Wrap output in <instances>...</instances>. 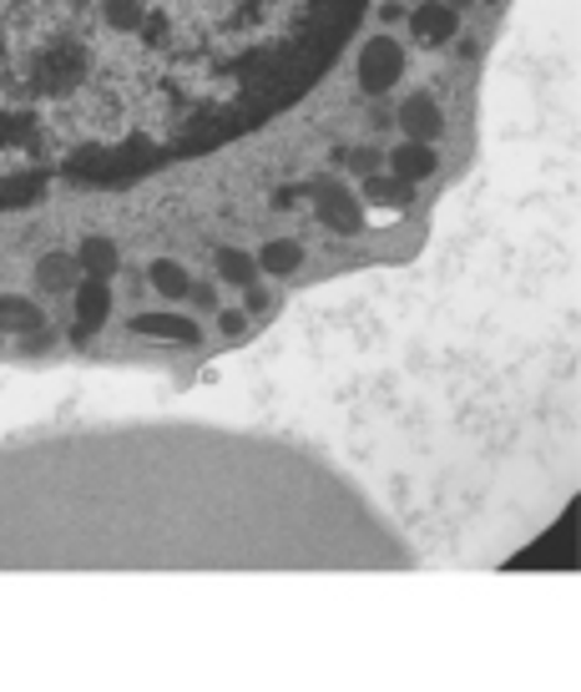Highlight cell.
Segmentation results:
<instances>
[{
    "instance_id": "cell-15",
    "label": "cell",
    "mask_w": 581,
    "mask_h": 692,
    "mask_svg": "<svg viewBox=\"0 0 581 692\" xmlns=\"http://www.w3.org/2000/svg\"><path fill=\"white\" fill-rule=\"evenodd\" d=\"M243 324H248V319H243L238 309H233V314H223V328H227V334H243Z\"/></svg>"
},
{
    "instance_id": "cell-1",
    "label": "cell",
    "mask_w": 581,
    "mask_h": 692,
    "mask_svg": "<svg viewBox=\"0 0 581 692\" xmlns=\"http://www.w3.org/2000/svg\"><path fill=\"white\" fill-rule=\"evenodd\" d=\"M359 91L365 97H384V91L394 87L404 76V46L394 36H375V41H365V51H359Z\"/></svg>"
},
{
    "instance_id": "cell-5",
    "label": "cell",
    "mask_w": 581,
    "mask_h": 692,
    "mask_svg": "<svg viewBox=\"0 0 581 692\" xmlns=\"http://www.w3.org/2000/svg\"><path fill=\"white\" fill-rule=\"evenodd\" d=\"M132 334H142V339H163V344H182V349H192V344L202 339V328L192 324L188 314H137L132 319Z\"/></svg>"
},
{
    "instance_id": "cell-14",
    "label": "cell",
    "mask_w": 581,
    "mask_h": 692,
    "mask_svg": "<svg viewBox=\"0 0 581 692\" xmlns=\"http://www.w3.org/2000/svg\"><path fill=\"white\" fill-rule=\"evenodd\" d=\"M365 198L379 202V208H404V202H410V182H404V177L365 172Z\"/></svg>"
},
{
    "instance_id": "cell-10",
    "label": "cell",
    "mask_w": 581,
    "mask_h": 692,
    "mask_svg": "<svg viewBox=\"0 0 581 692\" xmlns=\"http://www.w3.org/2000/svg\"><path fill=\"white\" fill-rule=\"evenodd\" d=\"M76 264H81V274L87 278H116L122 274V248H116L112 238H81Z\"/></svg>"
},
{
    "instance_id": "cell-7",
    "label": "cell",
    "mask_w": 581,
    "mask_h": 692,
    "mask_svg": "<svg viewBox=\"0 0 581 692\" xmlns=\"http://www.w3.org/2000/svg\"><path fill=\"white\" fill-rule=\"evenodd\" d=\"M390 167H394V177H404V182H425V177H435V167H440V152L429 147V142H400V147L390 152Z\"/></svg>"
},
{
    "instance_id": "cell-11",
    "label": "cell",
    "mask_w": 581,
    "mask_h": 692,
    "mask_svg": "<svg viewBox=\"0 0 581 692\" xmlns=\"http://www.w3.org/2000/svg\"><path fill=\"white\" fill-rule=\"evenodd\" d=\"M46 324L36 299H25V293H0V328H11V334H31V328Z\"/></svg>"
},
{
    "instance_id": "cell-2",
    "label": "cell",
    "mask_w": 581,
    "mask_h": 692,
    "mask_svg": "<svg viewBox=\"0 0 581 692\" xmlns=\"http://www.w3.org/2000/svg\"><path fill=\"white\" fill-rule=\"evenodd\" d=\"M319 223L328 233H339V238H354L359 227H365V202L354 198L344 182H324L319 188Z\"/></svg>"
},
{
    "instance_id": "cell-8",
    "label": "cell",
    "mask_w": 581,
    "mask_h": 692,
    "mask_svg": "<svg viewBox=\"0 0 581 692\" xmlns=\"http://www.w3.org/2000/svg\"><path fill=\"white\" fill-rule=\"evenodd\" d=\"M213 264H217V278H223V283H233V289H253V283H258V274H264V268H258V258H253V253H243L238 243H217Z\"/></svg>"
},
{
    "instance_id": "cell-6",
    "label": "cell",
    "mask_w": 581,
    "mask_h": 692,
    "mask_svg": "<svg viewBox=\"0 0 581 692\" xmlns=\"http://www.w3.org/2000/svg\"><path fill=\"white\" fill-rule=\"evenodd\" d=\"M400 122H404V137H410V142H435V137L445 132V112H440V101H435V97H425V91H415V97H404Z\"/></svg>"
},
{
    "instance_id": "cell-3",
    "label": "cell",
    "mask_w": 581,
    "mask_h": 692,
    "mask_svg": "<svg viewBox=\"0 0 581 692\" xmlns=\"http://www.w3.org/2000/svg\"><path fill=\"white\" fill-rule=\"evenodd\" d=\"M455 31H460V15L445 0H420L415 11H410V36L420 46H445V41H455Z\"/></svg>"
},
{
    "instance_id": "cell-9",
    "label": "cell",
    "mask_w": 581,
    "mask_h": 692,
    "mask_svg": "<svg viewBox=\"0 0 581 692\" xmlns=\"http://www.w3.org/2000/svg\"><path fill=\"white\" fill-rule=\"evenodd\" d=\"M81 264H76V253H66V248H46L36 258V283L41 289H71V283H81Z\"/></svg>"
},
{
    "instance_id": "cell-13",
    "label": "cell",
    "mask_w": 581,
    "mask_h": 692,
    "mask_svg": "<svg viewBox=\"0 0 581 692\" xmlns=\"http://www.w3.org/2000/svg\"><path fill=\"white\" fill-rule=\"evenodd\" d=\"M147 283L157 293H163V299H182V293L192 289V278H188V268L177 264V258H157V264L147 268Z\"/></svg>"
},
{
    "instance_id": "cell-4",
    "label": "cell",
    "mask_w": 581,
    "mask_h": 692,
    "mask_svg": "<svg viewBox=\"0 0 581 692\" xmlns=\"http://www.w3.org/2000/svg\"><path fill=\"white\" fill-rule=\"evenodd\" d=\"M76 339H91L107 319H112V289H107V278H81L76 283Z\"/></svg>"
},
{
    "instance_id": "cell-12",
    "label": "cell",
    "mask_w": 581,
    "mask_h": 692,
    "mask_svg": "<svg viewBox=\"0 0 581 692\" xmlns=\"http://www.w3.org/2000/svg\"><path fill=\"white\" fill-rule=\"evenodd\" d=\"M299 264H303V243L299 238H273V243H264V248H258V268H264V274H273V278L293 274Z\"/></svg>"
}]
</instances>
